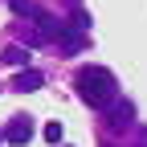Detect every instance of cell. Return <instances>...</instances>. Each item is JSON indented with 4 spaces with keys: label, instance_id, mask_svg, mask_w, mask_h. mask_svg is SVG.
<instances>
[{
    "label": "cell",
    "instance_id": "obj_7",
    "mask_svg": "<svg viewBox=\"0 0 147 147\" xmlns=\"http://www.w3.org/2000/svg\"><path fill=\"white\" fill-rule=\"evenodd\" d=\"M8 4H12V12H16V16H33V12H37L33 0H8Z\"/></svg>",
    "mask_w": 147,
    "mask_h": 147
},
{
    "label": "cell",
    "instance_id": "obj_6",
    "mask_svg": "<svg viewBox=\"0 0 147 147\" xmlns=\"http://www.w3.org/2000/svg\"><path fill=\"white\" fill-rule=\"evenodd\" d=\"M0 61L4 65H29V45H8L0 53Z\"/></svg>",
    "mask_w": 147,
    "mask_h": 147
},
{
    "label": "cell",
    "instance_id": "obj_4",
    "mask_svg": "<svg viewBox=\"0 0 147 147\" xmlns=\"http://www.w3.org/2000/svg\"><path fill=\"white\" fill-rule=\"evenodd\" d=\"M41 74H37V69H21V74H16V78H12V90H16V94H29V90H41Z\"/></svg>",
    "mask_w": 147,
    "mask_h": 147
},
{
    "label": "cell",
    "instance_id": "obj_9",
    "mask_svg": "<svg viewBox=\"0 0 147 147\" xmlns=\"http://www.w3.org/2000/svg\"><path fill=\"white\" fill-rule=\"evenodd\" d=\"M0 143H4V131H0Z\"/></svg>",
    "mask_w": 147,
    "mask_h": 147
},
{
    "label": "cell",
    "instance_id": "obj_3",
    "mask_svg": "<svg viewBox=\"0 0 147 147\" xmlns=\"http://www.w3.org/2000/svg\"><path fill=\"white\" fill-rule=\"evenodd\" d=\"M33 21H37V29H41V37H45V41H49V37H61V33H65V25L57 21V16H49V12H41V8L33 12Z\"/></svg>",
    "mask_w": 147,
    "mask_h": 147
},
{
    "label": "cell",
    "instance_id": "obj_5",
    "mask_svg": "<svg viewBox=\"0 0 147 147\" xmlns=\"http://www.w3.org/2000/svg\"><path fill=\"white\" fill-rule=\"evenodd\" d=\"M106 119H110V127H127V123H131V119H135V106H131V102H127V98H119L115 106H110V110H106Z\"/></svg>",
    "mask_w": 147,
    "mask_h": 147
},
{
    "label": "cell",
    "instance_id": "obj_2",
    "mask_svg": "<svg viewBox=\"0 0 147 147\" xmlns=\"http://www.w3.org/2000/svg\"><path fill=\"white\" fill-rule=\"evenodd\" d=\"M29 135H33V119L29 115H12L8 127H4V139L8 143H29Z\"/></svg>",
    "mask_w": 147,
    "mask_h": 147
},
{
    "label": "cell",
    "instance_id": "obj_1",
    "mask_svg": "<svg viewBox=\"0 0 147 147\" xmlns=\"http://www.w3.org/2000/svg\"><path fill=\"white\" fill-rule=\"evenodd\" d=\"M74 86H78V98H82L86 106H94V110H110V106L119 102V82H115V74H110L106 65H86V69H78Z\"/></svg>",
    "mask_w": 147,
    "mask_h": 147
},
{
    "label": "cell",
    "instance_id": "obj_8",
    "mask_svg": "<svg viewBox=\"0 0 147 147\" xmlns=\"http://www.w3.org/2000/svg\"><path fill=\"white\" fill-rule=\"evenodd\" d=\"M61 135H65L61 123H45V139H49V143H61Z\"/></svg>",
    "mask_w": 147,
    "mask_h": 147
}]
</instances>
